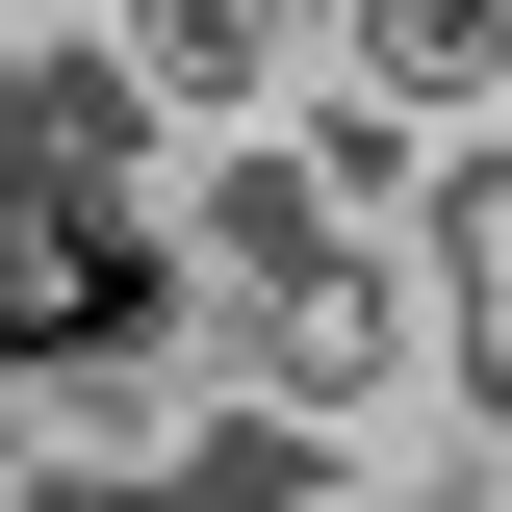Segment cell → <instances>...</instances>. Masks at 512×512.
<instances>
[{"label": "cell", "instance_id": "obj_1", "mask_svg": "<svg viewBox=\"0 0 512 512\" xmlns=\"http://www.w3.org/2000/svg\"><path fill=\"white\" fill-rule=\"evenodd\" d=\"M359 103H512V0H359Z\"/></svg>", "mask_w": 512, "mask_h": 512}]
</instances>
